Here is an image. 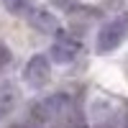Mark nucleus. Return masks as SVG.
Here are the masks:
<instances>
[{
  "mask_svg": "<svg viewBox=\"0 0 128 128\" xmlns=\"http://www.w3.org/2000/svg\"><path fill=\"white\" fill-rule=\"evenodd\" d=\"M126 128H128V123H126Z\"/></svg>",
  "mask_w": 128,
  "mask_h": 128,
  "instance_id": "13",
  "label": "nucleus"
},
{
  "mask_svg": "<svg viewBox=\"0 0 128 128\" xmlns=\"http://www.w3.org/2000/svg\"><path fill=\"white\" fill-rule=\"evenodd\" d=\"M16 108V90L10 84H0V120L10 115Z\"/></svg>",
  "mask_w": 128,
  "mask_h": 128,
  "instance_id": "7",
  "label": "nucleus"
},
{
  "mask_svg": "<svg viewBox=\"0 0 128 128\" xmlns=\"http://www.w3.org/2000/svg\"><path fill=\"white\" fill-rule=\"evenodd\" d=\"M128 38V13H118L98 31V54H110Z\"/></svg>",
  "mask_w": 128,
  "mask_h": 128,
  "instance_id": "2",
  "label": "nucleus"
},
{
  "mask_svg": "<svg viewBox=\"0 0 128 128\" xmlns=\"http://www.w3.org/2000/svg\"><path fill=\"white\" fill-rule=\"evenodd\" d=\"M54 44H51V62H56V64H69L77 59L80 54V41L69 36V34H64V31H56L54 34Z\"/></svg>",
  "mask_w": 128,
  "mask_h": 128,
  "instance_id": "4",
  "label": "nucleus"
},
{
  "mask_svg": "<svg viewBox=\"0 0 128 128\" xmlns=\"http://www.w3.org/2000/svg\"><path fill=\"white\" fill-rule=\"evenodd\" d=\"M8 62H10V49L3 44V41H0V67H5Z\"/></svg>",
  "mask_w": 128,
  "mask_h": 128,
  "instance_id": "10",
  "label": "nucleus"
},
{
  "mask_svg": "<svg viewBox=\"0 0 128 128\" xmlns=\"http://www.w3.org/2000/svg\"><path fill=\"white\" fill-rule=\"evenodd\" d=\"M92 115H95L92 128H115V118H113L110 102H105V100L98 98V100L92 102Z\"/></svg>",
  "mask_w": 128,
  "mask_h": 128,
  "instance_id": "6",
  "label": "nucleus"
},
{
  "mask_svg": "<svg viewBox=\"0 0 128 128\" xmlns=\"http://www.w3.org/2000/svg\"><path fill=\"white\" fill-rule=\"evenodd\" d=\"M56 128H87V118H84V113L74 105V108L64 115V120H62Z\"/></svg>",
  "mask_w": 128,
  "mask_h": 128,
  "instance_id": "8",
  "label": "nucleus"
},
{
  "mask_svg": "<svg viewBox=\"0 0 128 128\" xmlns=\"http://www.w3.org/2000/svg\"><path fill=\"white\" fill-rule=\"evenodd\" d=\"M16 128H44V126H41V123H36L34 118H31V120H26V123H18Z\"/></svg>",
  "mask_w": 128,
  "mask_h": 128,
  "instance_id": "11",
  "label": "nucleus"
},
{
  "mask_svg": "<svg viewBox=\"0 0 128 128\" xmlns=\"http://www.w3.org/2000/svg\"><path fill=\"white\" fill-rule=\"evenodd\" d=\"M49 77H51V64H49V56H46V54H34V56L26 62L23 80H26L28 87L41 90V87L49 82Z\"/></svg>",
  "mask_w": 128,
  "mask_h": 128,
  "instance_id": "3",
  "label": "nucleus"
},
{
  "mask_svg": "<svg viewBox=\"0 0 128 128\" xmlns=\"http://www.w3.org/2000/svg\"><path fill=\"white\" fill-rule=\"evenodd\" d=\"M5 8L16 16H28L36 8V0H5Z\"/></svg>",
  "mask_w": 128,
  "mask_h": 128,
  "instance_id": "9",
  "label": "nucleus"
},
{
  "mask_svg": "<svg viewBox=\"0 0 128 128\" xmlns=\"http://www.w3.org/2000/svg\"><path fill=\"white\" fill-rule=\"evenodd\" d=\"M28 20L34 23V28H38L41 34H56L59 31V20L54 13H49L46 8H34L28 13Z\"/></svg>",
  "mask_w": 128,
  "mask_h": 128,
  "instance_id": "5",
  "label": "nucleus"
},
{
  "mask_svg": "<svg viewBox=\"0 0 128 128\" xmlns=\"http://www.w3.org/2000/svg\"><path fill=\"white\" fill-rule=\"evenodd\" d=\"M51 3H56L59 8H72L74 3H77V0H51Z\"/></svg>",
  "mask_w": 128,
  "mask_h": 128,
  "instance_id": "12",
  "label": "nucleus"
},
{
  "mask_svg": "<svg viewBox=\"0 0 128 128\" xmlns=\"http://www.w3.org/2000/svg\"><path fill=\"white\" fill-rule=\"evenodd\" d=\"M72 108H74V102H72L69 95L56 92V95H49V98L38 100V102L34 105V110H31V115H34V120L41 123V126L46 123V126H51V128H56Z\"/></svg>",
  "mask_w": 128,
  "mask_h": 128,
  "instance_id": "1",
  "label": "nucleus"
}]
</instances>
